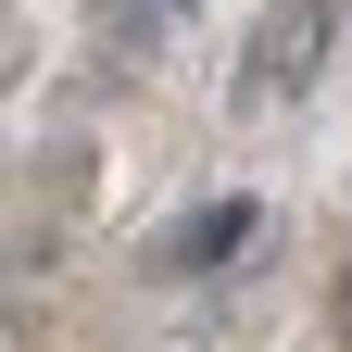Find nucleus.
I'll return each instance as SVG.
<instances>
[{"label":"nucleus","mask_w":352,"mask_h":352,"mask_svg":"<svg viewBox=\"0 0 352 352\" xmlns=\"http://www.w3.org/2000/svg\"><path fill=\"white\" fill-rule=\"evenodd\" d=\"M327 51H340V0H264L252 38H239V63H227V101L239 113H289L302 88L327 76Z\"/></svg>","instance_id":"nucleus-1"},{"label":"nucleus","mask_w":352,"mask_h":352,"mask_svg":"<svg viewBox=\"0 0 352 352\" xmlns=\"http://www.w3.org/2000/svg\"><path fill=\"white\" fill-rule=\"evenodd\" d=\"M264 239V201L252 189H214V201H189V214H164V227H151V277H227V264Z\"/></svg>","instance_id":"nucleus-2"},{"label":"nucleus","mask_w":352,"mask_h":352,"mask_svg":"<svg viewBox=\"0 0 352 352\" xmlns=\"http://www.w3.org/2000/svg\"><path fill=\"white\" fill-rule=\"evenodd\" d=\"M88 38L113 51V76H139L151 38H164V0H88Z\"/></svg>","instance_id":"nucleus-3"},{"label":"nucleus","mask_w":352,"mask_h":352,"mask_svg":"<svg viewBox=\"0 0 352 352\" xmlns=\"http://www.w3.org/2000/svg\"><path fill=\"white\" fill-rule=\"evenodd\" d=\"M25 51H38V38H25V13H13V0H0V88H25Z\"/></svg>","instance_id":"nucleus-4"},{"label":"nucleus","mask_w":352,"mask_h":352,"mask_svg":"<svg viewBox=\"0 0 352 352\" xmlns=\"http://www.w3.org/2000/svg\"><path fill=\"white\" fill-rule=\"evenodd\" d=\"M327 352H352V264L327 277Z\"/></svg>","instance_id":"nucleus-5"}]
</instances>
